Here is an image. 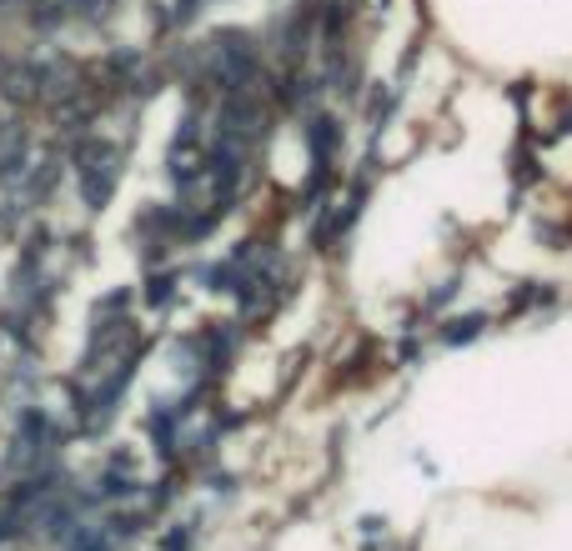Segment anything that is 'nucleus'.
Returning a JSON list of instances; mask_svg holds the SVG:
<instances>
[{"label": "nucleus", "instance_id": "nucleus-1", "mask_svg": "<svg viewBox=\"0 0 572 551\" xmlns=\"http://www.w3.org/2000/svg\"><path fill=\"white\" fill-rule=\"evenodd\" d=\"M477 331H482V316H462V321H452V326H447V341L457 346V341H472Z\"/></svg>", "mask_w": 572, "mask_h": 551}]
</instances>
